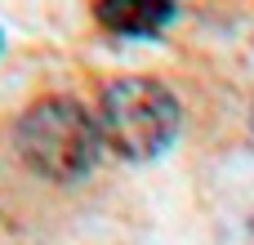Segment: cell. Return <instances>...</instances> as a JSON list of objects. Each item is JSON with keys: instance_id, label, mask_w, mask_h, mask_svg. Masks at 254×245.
I'll use <instances>...</instances> for the list:
<instances>
[{"instance_id": "6da1fadb", "label": "cell", "mask_w": 254, "mask_h": 245, "mask_svg": "<svg viewBox=\"0 0 254 245\" xmlns=\"http://www.w3.org/2000/svg\"><path fill=\"white\" fill-rule=\"evenodd\" d=\"M13 143H18L22 165L36 170L40 179L76 183L89 174V165L103 147V134H98L94 112H85V103H76L67 94H49V98H36L18 116Z\"/></svg>"}, {"instance_id": "7a4b0ae2", "label": "cell", "mask_w": 254, "mask_h": 245, "mask_svg": "<svg viewBox=\"0 0 254 245\" xmlns=\"http://www.w3.org/2000/svg\"><path fill=\"white\" fill-rule=\"evenodd\" d=\"M98 134L121 161H152L161 156L183 125V107L170 85L152 76H121L98 94Z\"/></svg>"}, {"instance_id": "3957f363", "label": "cell", "mask_w": 254, "mask_h": 245, "mask_svg": "<svg viewBox=\"0 0 254 245\" xmlns=\"http://www.w3.org/2000/svg\"><path fill=\"white\" fill-rule=\"evenodd\" d=\"M174 18V0H94V22L121 40H156Z\"/></svg>"}, {"instance_id": "277c9868", "label": "cell", "mask_w": 254, "mask_h": 245, "mask_svg": "<svg viewBox=\"0 0 254 245\" xmlns=\"http://www.w3.org/2000/svg\"><path fill=\"white\" fill-rule=\"evenodd\" d=\"M250 129H254V112H250Z\"/></svg>"}, {"instance_id": "5b68a950", "label": "cell", "mask_w": 254, "mask_h": 245, "mask_svg": "<svg viewBox=\"0 0 254 245\" xmlns=\"http://www.w3.org/2000/svg\"><path fill=\"white\" fill-rule=\"evenodd\" d=\"M0 45H4V31H0Z\"/></svg>"}]
</instances>
